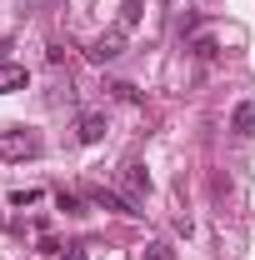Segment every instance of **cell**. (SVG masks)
Returning a JSON list of instances; mask_svg holds the SVG:
<instances>
[{
	"instance_id": "obj_1",
	"label": "cell",
	"mask_w": 255,
	"mask_h": 260,
	"mask_svg": "<svg viewBox=\"0 0 255 260\" xmlns=\"http://www.w3.org/2000/svg\"><path fill=\"white\" fill-rule=\"evenodd\" d=\"M30 155H40V135L30 125L0 130V160H30Z\"/></svg>"
},
{
	"instance_id": "obj_2",
	"label": "cell",
	"mask_w": 255,
	"mask_h": 260,
	"mask_svg": "<svg viewBox=\"0 0 255 260\" xmlns=\"http://www.w3.org/2000/svg\"><path fill=\"white\" fill-rule=\"evenodd\" d=\"M120 50H125V30H105V35L90 40V50H85V55H90L95 65H105V60H120Z\"/></svg>"
},
{
	"instance_id": "obj_3",
	"label": "cell",
	"mask_w": 255,
	"mask_h": 260,
	"mask_svg": "<svg viewBox=\"0 0 255 260\" xmlns=\"http://www.w3.org/2000/svg\"><path fill=\"white\" fill-rule=\"evenodd\" d=\"M90 200H95L100 210H115V215H140L130 195H120V190H105V185H95V190H90Z\"/></svg>"
},
{
	"instance_id": "obj_4",
	"label": "cell",
	"mask_w": 255,
	"mask_h": 260,
	"mask_svg": "<svg viewBox=\"0 0 255 260\" xmlns=\"http://www.w3.org/2000/svg\"><path fill=\"white\" fill-rule=\"evenodd\" d=\"M75 135H80V145H100V140H105V115H100V110H85Z\"/></svg>"
},
{
	"instance_id": "obj_5",
	"label": "cell",
	"mask_w": 255,
	"mask_h": 260,
	"mask_svg": "<svg viewBox=\"0 0 255 260\" xmlns=\"http://www.w3.org/2000/svg\"><path fill=\"white\" fill-rule=\"evenodd\" d=\"M25 85H30V70H25V65L0 60V95H10V90H25Z\"/></svg>"
},
{
	"instance_id": "obj_6",
	"label": "cell",
	"mask_w": 255,
	"mask_h": 260,
	"mask_svg": "<svg viewBox=\"0 0 255 260\" xmlns=\"http://www.w3.org/2000/svg\"><path fill=\"white\" fill-rule=\"evenodd\" d=\"M120 185H125V195H130V200H140V195L150 190V175H145V165H135V160H130V165H125V175H120Z\"/></svg>"
},
{
	"instance_id": "obj_7",
	"label": "cell",
	"mask_w": 255,
	"mask_h": 260,
	"mask_svg": "<svg viewBox=\"0 0 255 260\" xmlns=\"http://www.w3.org/2000/svg\"><path fill=\"white\" fill-rule=\"evenodd\" d=\"M230 130H235V135H255V105H250V100H245V105H235Z\"/></svg>"
},
{
	"instance_id": "obj_8",
	"label": "cell",
	"mask_w": 255,
	"mask_h": 260,
	"mask_svg": "<svg viewBox=\"0 0 255 260\" xmlns=\"http://www.w3.org/2000/svg\"><path fill=\"white\" fill-rule=\"evenodd\" d=\"M135 260H175V250H170V245H160V240H150V245H140V250H135Z\"/></svg>"
},
{
	"instance_id": "obj_9",
	"label": "cell",
	"mask_w": 255,
	"mask_h": 260,
	"mask_svg": "<svg viewBox=\"0 0 255 260\" xmlns=\"http://www.w3.org/2000/svg\"><path fill=\"white\" fill-rule=\"evenodd\" d=\"M140 15H145V5H140V0H125V5H120V30L140 25Z\"/></svg>"
},
{
	"instance_id": "obj_10",
	"label": "cell",
	"mask_w": 255,
	"mask_h": 260,
	"mask_svg": "<svg viewBox=\"0 0 255 260\" xmlns=\"http://www.w3.org/2000/svg\"><path fill=\"white\" fill-rule=\"evenodd\" d=\"M55 205H60L65 215H75V210H80V200H75V195H70V190H55Z\"/></svg>"
},
{
	"instance_id": "obj_11",
	"label": "cell",
	"mask_w": 255,
	"mask_h": 260,
	"mask_svg": "<svg viewBox=\"0 0 255 260\" xmlns=\"http://www.w3.org/2000/svg\"><path fill=\"white\" fill-rule=\"evenodd\" d=\"M35 200H40V190H15L10 195V205H35Z\"/></svg>"
},
{
	"instance_id": "obj_12",
	"label": "cell",
	"mask_w": 255,
	"mask_h": 260,
	"mask_svg": "<svg viewBox=\"0 0 255 260\" xmlns=\"http://www.w3.org/2000/svg\"><path fill=\"white\" fill-rule=\"evenodd\" d=\"M65 260H85V245H65Z\"/></svg>"
}]
</instances>
